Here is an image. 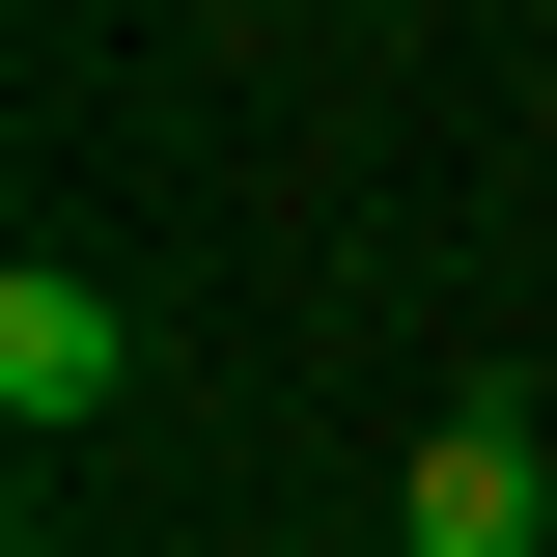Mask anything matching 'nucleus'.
Instances as JSON below:
<instances>
[{"instance_id":"f257e3e1","label":"nucleus","mask_w":557,"mask_h":557,"mask_svg":"<svg viewBox=\"0 0 557 557\" xmlns=\"http://www.w3.org/2000/svg\"><path fill=\"white\" fill-rule=\"evenodd\" d=\"M391 557H557V474H530V418H418V474H391Z\"/></svg>"},{"instance_id":"f03ea898","label":"nucleus","mask_w":557,"mask_h":557,"mask_svg":"<svg viewBox=\"0 0 557 557\" xmlns=\"http://www.w3.org/2000/svg\"><path fill=\"white\" fill-rule=\"evenodd\" d=\"M112 391H139V307H112V278H57V251H28V278H0V418H28V446H84Z\"/></svg>"}]
</instances>
